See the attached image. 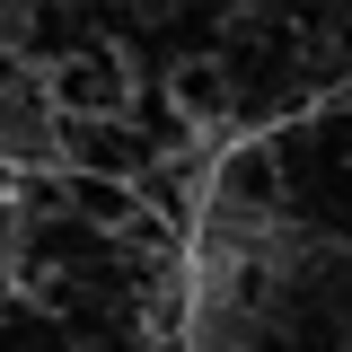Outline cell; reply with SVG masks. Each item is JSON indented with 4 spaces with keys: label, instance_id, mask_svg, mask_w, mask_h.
Instances as JSON below:
<instances>
[{
    "label": "cell",
    "instance_id": "6",
    "mask_svg": "<svg viewBox=\"0 0 352 352\" xmlns=\"http://www.w3.org/2000/svg\"><path fill=\"white\" fill-rule=\"evenodd\" d=\"M317 141H326V159H352V97L344 88L317 106Z\"/></svg>",
    "mask_w": 352,
    "mask_h": 352
},
{
    "label": "cell",
    "instance_id": "3",
    "mask_svg": "<svg viewBox=\"0 0 352 352\" xmlns=\"http://www.w3.org/2000/svg\"><path fill=\"white\" fill-rule=\"evenodd\" d=\"M168 115L194 132V141H220V132L238 124V71L220 62L212 44H203V53H176V62H168Z\"/></svg>",
    "mask_w": 352,
    "mask_h": 352
},
{
    "label": "cell",
    "instance_id": "4",
    "mask_svg": "<svg viewBox=\"0 0 352 352\" xmlns=\"http://www.w3.org/2000/svg\"><path fill=\"white\" fill-rule=\"evenodd\" d=\"M53 150H62V168L71 176H150L159 168V150L150 141H132V124H80V115H62L53 124Z\"/></svg>",
    "mask_w": 352,
    "mask_h": 352
},
{
    "label": "cell",
    "instance_id": "5",
    "mask_svg": "<svg viewBox=\"0 0 352 352\" xmlns=\"http://www.w3.org/2000/svg\"><path fill=\"white\" fill-rule=\"evenodd\" d=\"M71 212H80V220H97V229L115 238V229L141 212V185H124V176H71Z\"/></svg>",
    "mask_w": 352,
    "mask_h": 352
},
{
    "label": "cell",
    "instance_id": "2",
    "mask_svg": "<svg viewBox=\"0 0 352 352\" xmlns=\"http://www.w3.org/2000/svg\"><path fill=\"white\" fill-rule=\"evenodd\" d=\"M44 97H53V115L124 124V115H132V62L115 53V44H88V53L62 62V71H44Z\"/></svg>",
    "mask_w": 352,
    "mask_h": 352
},
{
    "label": "cell",
    "instance_id": "1",
    "mask_svg": "<svg viewBox=\"0 0 352 352\" xmlns=\"http://www.w3.org/2000/svg\"><path fill=\"white\" fill-rule=\"evenodd\" d=\"M282 194H291V168H282L273 132H264V141H229V150H220V176H212V212H220V220L273 229V220H282Z\"/></svg>",
    "mask_w": 352,
    "mask_h": 352
}]
</instances>
